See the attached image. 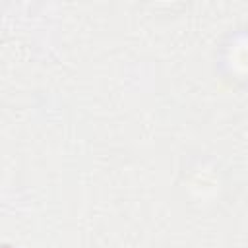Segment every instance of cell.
<instances>
[{
    "instance_id": "1",
    "label": "cell",
    "mask_w": 248,
    "mask_h": 248,
    "mask_svg": "<svg viewBox=\"0 0 248 248\" xmlns=\"http://www.w3.org/2000/svg\"><path fill=\"white\" fill-rule=\"evenodd\" d=\"M2 248H14V246H10V244H4V246H2Z\"/></svg>"
}]
</instances>
